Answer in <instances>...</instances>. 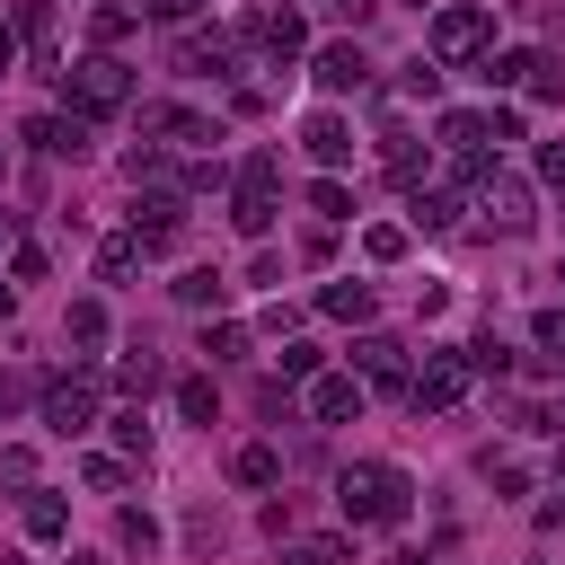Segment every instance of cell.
<instances>
[{
  "mask_svg": "<svg viewBox=\"0 0 565 565\" xmlns=\"http://www.w3.org/2000/svg\"><path fill=\"white\" fill-rule=\"evenodd\" d=\"M159 380H168V362H159V353H150V344H141V353H132V362H124V371H115V388H124V397H150V388H159Z\"/></svg>",
  "mask_w": 565,
  "mask_h": 565,
  "instance_id": "cell-24",
  "label": "cell"
},
{
  "mask_svg": "<svg viewBox=\"0 0 565 565\" xmlns=\"http://www.w3.org/2000/svg\"><path fill=\"white\" fill-rule=\"evenodd\" d=\"M362 256H371V265H397V256H406V230H397V221H371V230H362Z\"/></svg>",
  "mask_w": 565,
  "mask_h": 565,
  "instance_id": "cell-33",
  "label": "cell"
},
{
  "mask_svg": "<svg viewBox=\"0 0 565 565\" xmlns=\"http://www.w3.org/2000/svg\"><path fill=\"white\" fill-rule=\"evenodd\" d=\"M230 477H238V486H282V450H274V441H238V450H230Z\"/></svg>",
  "mask_w": 565,
  "mask_h": 565,
  "instance_id": "cell-19",
  "label": "cell"
},
{
  "mask_svg": "<svg viewBox=\"0 0 565 565\" xmlns=\"http://www.w3.org/2000/svg\"><path fill=\"white\" fill-rule=\"evenodd\" d=\"M530 335H539V353L565 371V309H539V327H530Z\"/></svg>",
  "mask_w": 565,
  "mask_h": 565,
  "instance_id": "cell-40",
  "label": "cell"
},
{
  "mask_svg": "<svg viewBox=\"0 0 565 565\" xmlns=\"http://www.w3.org/2000/svg\"><path fill=\"white\" fill-rule=\"evenodd\" d=\"M132 18H141V9H88V35H97V53H115V44L132 35Z\"/></svg>",
  "mask_w": 565,
  "mask_h": 565,
  "instance_id": "cell-32",
  "label": "cell"
},
{
  "mask_svg": "<svg viewBox=\"0 0 565 565\" xmlns=\"http://www.w3.org/2000/svg\"><path fill=\"white\" fill-rule=\"evenodd\" d=\"M450 221H459V194L450 185H424L415 194V230H450Z\"/></svg>",
  "mask_w": 565,
  "mask_h": 565,
  "instance_id": "cell-29",
  "label": "cell"
},
{
  "mask_svg": "<svg viewBox=\"0 0 565 565\" xmlns=\"http://www.w3.org/2000/svg\"><path fill=\"white\" fill-rule=\"evenodd\" d=\"M274 177H282V159H274V150H247L238 194H230V230H238V238H265V230H274Z\"/></svg>",
  "mask_w": 565,
  "mask_h": 565,
  "instance_id": "cell-5",
  "label": "cell"
},
{
  "mask_svg": "<svg viewBox=\"0 0 565 565\" xmlns=\"http://www.w3.org/2000/svg\"><path fill=\"white\" fill-rule=\"evenodd\" d=\"M71 565H97V556H71Z\"/></svg>",
  "mask_w": 565,
  "mask_h": 565,
  "instance_id": "cell-53",
  "label": "cell"
},
{
  "mask_svg": "<svg viewBox=\"0 0 565 565\" xmlns=\"http://www.w3.org/2000/svg\"><path fill=\"white\" fill-rule=\"evenodd\" d=\"M35 415H44V433H62V441H79V433L97 424V371L79 362V371H62V380H44V397H35Z\"/></svg>",
  "mask_w": 565,
  "mask_h": 565,
  "instance_id": "cell-4",
  "label": "cell"
},
{
  "mask_svg": "<svg viewBox=\"0 0 565 565\" xmlns=\"http://www.w3.org/2000/svg\"><path fill=\"white\" fill-rule=\"evenodd\" d=\"M62 97H71V115H124L132 106V62H115V53H88V62H71L62 71Z\"/></svg>",
  "mask_w": 565,
  "mask_h": 565,
  "instance_id": "cell-2",
  "label": "cell"
},
{
  "mask_svg": "<svg viewBox=\"0 0 565 565\" xmlns=\"http://www.w3.org/2000/svg\"><path fill=\"white\" fill-rule=\"evenodd\" d=\"M353 371H362V380H380V388H397V397H406V380H415L397 335H362V344H353Z\"/></svg>",
  "mask_w": 565,
  "mask_h": 565,
  "instance_id": "cell-13",
  "label": "cell"
},
{
  "mask_svg": "<svg viewBox=\"0 0 565 565\" xmlns=\"http://www.w3.org/2000/svg\"><path fill=\"white\" fill-rule=\"evenodd\" d=\"M468 380H477L468 353H424V371L406 380V406H415V415H450V406L468 397Z\"/></svg>",
  "mask_w": 565,
  "mask_h": 565,
  "instance_id": "cell-7",
  "label": "cell"
},
{
  "mask_svg": "<svg viewBox=\"0 0 565 565\" xmlns=\"http://www.w3.org/2000/svg\"><path fill=\"white\" fill-rule=\"evenodd\" d=\"M468 194H477V212H486V221H494L503 238H521V230L539 221V212H530V185H521L512 168H494V159H486V168L468 177Z\"/></svg>",
  "mask_w": 565,
  "mask_h": 565,
  "instance_id": "cell-6",
  "label": "cell"
},
{
  "mask_svg": "<svg viewBox=\"0 0 565 565\" xmlns=\"http://www.w3.org/2000/svg\"><path fill=\"white\" fill-rule=\"evenodd\" d=\"M344 556H353L344 539H291L282 547V565H344Z\"/></svg>",
  "mask_w": 565,
  "mask_h": 565,
  "instance_id": "cell-36",
  "label": "cell"
},
{
  "mask_svg": "<svg viewBox=\"0 0 565 565\" xmlns=\"http://www.w3.org/2000/svg\"><path fill=\"white\" fill-rule=\"evenodd\" d=\"M468 371H486V380H503V371H512V344H503V335L486 327V335L468 344Z\"/></svg>",
  "mask_w": 565,
  "mask_h": 565,
  "instance_id": "cell-35",
  "label": "cell"
},
{
  "mask_svg": "<svg viewBox=\"0 0 565 565\" xmlns=\"http://www.w3.org/2000/svg\"><path fill=\"white\" fill-rule=\"evenodd\" d=\"M300 141H309V159H318V168H344V159H353V124H344V115H309V132H300Z\"/></svg>",
  "mask_w": 565,
  "mask_h": 565,
  "instance_id": "cell-16",
  "label": "cell"
},
{
  "mask_svg": "<svg viewBox=\"0 0 565 565\" xmlns=\"http://www.w3.org/2000/svg\"><path fill=\"white\" fill-rule=\"evenodd\" d=\"M247 44H265L274 62H291V53H309V26H300V9H256L247 26H238Z\"/></svg>",
  "mask_w": 565,
  "mask_h": 565,
  "instance_id": "cell-10",
  "label": "cell"
},
{
  "mask_svg": "<svg viewBox=\"0 0 565 565\" xmlns=\"http://www.w3.org/2000/svg\"><path fill=\"white\" fill-rule=\"evenodd\" d=\"M318 371H327V353H318L309 335H291V344H282V380H318Z\"/></svg>",
  "mask_w": 565,
  "mask_h": 565,
  "instance_id": "cell-37",
  "label": "cell"
},
{
  "mask_svg": "<svg viewBox=\"0 0 565 565\" xmlns=\"http://www.w3.org/2000/svg\"><path fill=\"white\" fill-rule=\"evenodd\" d=\"M0 247H18V221H9V212H0Z\"/></svg>",
  "mask_w": 565,
  "mask_h": 565,
  "instance_id": "cell-48",
  "label": "cell"
},
{
  "mask_svg": "<svg viewBox=\"0 0 565 565\" xmlns=\"http://www.w3.org/2000/svg\"><path fill=\"white\" fill-rule=\"evenodd\" d=\"M539 177H547V194H565V141H547V150H539Z\"/></svg>",
  "mask_w": 565,
  "mask_h": 565,
  "instance_id": "cell-46",
  "label": "cell"
},
{
  "mask_svg": "<svg viewBox=\"0 0 565 565\" xmlns=\"http://www.w3.org/2000/svg\"><path fill=\"white\" fill-rule=\"evenodd\" d=\"M26 539H44V547L71 539V503H62L53 486H26Z\"/></svg>",
  "mask_w": 565,
  "mask_h": 565,
  "instance_id": "cell-17",
  "label": "cell"
},
{
  "mask_svg": "<svg viewBox=\"0 0 565 565\" xmlns=\"http://www.w3.org/2000/svg\"><path fill=\"white\" fill-rule=\"evenodd\" d=\"M0 477L9 486H35V450H0Z\"/></svg>",
  "mask_w": 565,
  "mask_h": 565,
  "instance_id": "cell-44",
  "label": "cell"
},
{
  "mask_svg": "<svg viewBox=\"0 0 565 565\" xmlns=\"http://www.w3.org/2000/svg\"><path fill=\"white\" fill-rule=\"evenodd\" d=\"M318 309H327V318H344V327H362L380 300H371V282H353V274H344V282H327V291H318Z\"/></svg>",
  "mask_w": 565,
  "mask_h": 565,
  "instance_id": "cell-20",
  "label": "cell"
},
{
  "mask_svg": "<svg viewBox=\"0 0 565 565\" xmlns=\"http://www.w3.org/2000/svg\"><path fill=\"white\" fill-rule=\"evenodd\" d=\"M309 415H318V424L362 415V380H353V371H318V380H309Z\"/></svg>",
  "mask_w": 565,
  "mask_h": 565,
  "instance_id": "cell-15",
  "label": "cell"
},
{
  "mask_svg": "<svg viewBox=\"0 0 565 565\" xmlns=\"http://www.w3.org/2000/svg\"><path fill=\"white\" fill-rule=\"evenodd\" d=\"M309 212H318L327 230H335V221H353V194H344V177H318V185H309Z\"/></svg>",
  "mask_w": 565,
  "mask_h": 565,
  "instance_id": "cell-28",
  "label": "cell"
},
{
  "mask_svg": "<svg viewBox=\"0 0 565 565\" xmlns=\"http://www.w3.org/2000/svg\"><path fill=\"white\" fill-rule=\"evenodd\" d=\"M547 53H486V88H530Z\"/></svg>",
  "mask_w": 565,
  "mask_h": 565,
  "instance_id": "cell-21",
  "label": "cell"
},
{
  "mask_svg": "<svg viewBox=\"0 0 565 565\" xmlns=\"http://www.w3.org/2000/svg\"><path fill=\"white\" fill-rule=\"evenodd\" d=\"M556 282H565V274H556Z\"/></svg>",
  "mask_w": 565,
  "mask_h": 565,
  "instance_id": "cell-54",
  "label": "cell"
},
{
  "mask_svg": "<svg viewBox=\"0 0 565 565\" xmlns=\"http://www.w3.org/2000/svg\"><path fill=\"white\" fill-rule=\"evenodd\" d=\"M132 265H141V238H106L97 247V282H132Z\"/></svg>",
  "mask_w": 565,
  "mask_h": 565,
  "instance_id": "cell-30",
  "label": "cell"
},
{
  "mask_svg": "<svg viewBox=\"0 0 565 565\" xmlns=\"http://www.w3.org/2000/svg\"><path fill=\"white\" fill-rule=\"evenodd\" d=\"M486 477H494V494H521L530 486V468L521 459H494V450H486Z\"/></svg>",
  "mask_w": 565,
  "mask_h": 565,
  "instance_id": "cell-41",
  "label": "cell"
},
{
  "mask_svg": "<svg viewBox=\"0 0 565 565\" xmlns=\"http://www.w3.org/2000/svg\"><path fill=\"white\" fill-rule=\"evenodd\" d=\"M556 486H565V450H556Z\"/></svg>",
  "mask_w": 565,
  "mask_h": 565,
  "instance_id": "cell-52",
  "label": "cell"
},
{
  "mask_svg": "<svg viewBox=\"0 0 565 565\" xmlns=\"http://www.w3.org/2000/svg\"><path fill=\"white\" fill-rule=\"evenodd\" d=\"M0 185H9V150H0Z\"/></svg>",
  "mask_w": 565,
  "mask_h": 565,
  "instance_id": "cell-50",
  "label": "cell"
},
{
  "mask_svg": "<svg viewBox=\"0 0 565 565\" xmlns=\"http://www.w3.org/2000/svg\"><path fill=\"white\" fill-rule=\"evenodd\" d=\"M177 71H194V79L238 71V35H177Z\"/></svg>",
  "mask_w": 565,
  "mask_h": 565,
  "instance_id": "cell-14",
  "label": "cell"
},
{
  "mask_svg": "<svg viewBox=\"0 0 565 565\" xmlns=\"http://www.w3.org/2000/svg\"><path fill=\"white\" fill-rule=\"evenodd\" d=\"M115 450H124V459H150V415H141V397L115 415Z\"/></svg>",
  "mask_w": 565,
  "mask_h": 565,
  "instance_id": "cell-31",
  "label": "cell"
},
{
  "mask_svg": "<svg viewBox=\"0 0 565 565\" xmlns=\"http://www.w3.org/2000/svg\"><path fill=\"white\" fill-rule=\"evenodd\" d=\"M141 132H159V150H212L221 132L203 124V115H185V106H141Z\"/></svg>",
  "mask_w": 565,
  "mask_h": 565,
  "instance_id": "cell-11",
  "label": "cell"
},
{
  "mask_svg": "<svg viewBox=\"0 0 565 565\" xmlns=\"http://www.w3.org/2000/svg\"><path fill=\"white\" fill-rule=\"evenodd\" d=\"M71 344H106V300H71Z\"/></svg>",
  "mask_w": 565,
  "mask_h": 565,
  "instance_id": "cell-34",
  "label": "cell"
},
{
  "mask_svg": "<svg viewBox=\"0 0 565 565\" xmlns=\"http://www.w3.org/2000/svg\"><path fill=\"white\" fill-rule=\"evenodd\" d=\"M26 141H35V150H53V159H88L97 124H88V115H26Z\"/></svg>",
  "mask_w": 565,
  "mask_h": 565,
  "instance_id": "cell-12",
  "label": "cell"
},
{
  "mask_svg": "<svg viewBox=\"0 0 565 565\" xmlns=\"http://www.w3.org/2000/svg\"><path fill=\"white\" fill-rule=\"evenodd\" d=\"M9 282H44V247H9Z\"/></svg>",
  "mask_w": 565,
  "mask_h": 565,
  "instance_id": "cell-43",
  "label": "cell"
},
{
  "mask_svg": "<svg viewBox=\"0 0 565 565\" xmlns=\"http://www.w3.org/2000/svg\"><path fill=\"white\" fill-rule=\"evenodd\" d=\"M9 309H18V291H9V282H0V318H9Z\"/></svg>",
  "mask_w": 565,
  "mask_h": 565,
  "instance_id": "cell-49",
  "label": "cell"
},
{
  "mask_svg": "<svg viewBox=\"0 0 565 565\" xmlns=\"http://www.w3.org/2000/svg\"><path fill=\"white\" fill-rule=\"evenodd\" d=\"M177 300H185V309H221V300H230V282H221L212 265H185V274H177Z\"/></svg>",
  "mask_w": 565,
  "mask_h": 565,
  "instance_id": "cell-22",
  "label": "cell"
},
{
  "mask_svg": "<svg viewBox=\"0 0 565 565\" xmlns=\"http://www.w3.org/2000/svg\"><path fill=\"white\" fill-rule=\"evenodd\" d=\"M132 238H141V256H168L185 238V185H150L132 203Z\"/></svg>",
  "mask_w": 565,
  "mask_h": 565,
  "instance_id": "cell-8",
  "label": "cell"
},
{
  "mask_svg": "<svg viewBox=\"0 0 565 565\" xmlns=\"http://www.w3.org/2000/svg\"><path fill=\"white\" fill-rule=\"evenodd\" d=\"M79 477H88L97 494H124V477H132V468H124V459H106V450H88V459H79Z\"/></svg>",
  "mask_w": 565,
  "mask_h": 565,
  "instance_id": "cell-38",
  "label": "cell"
},
{
  "mask_svg": "<svg viewBox=\"0 0 565 565\" xmlns=\"http://www.w3.org/2000/svg\"><path fill=\"white\" fill-rule=\"evenodd\" d=\"M344 9H353V18H362V9H371V0H344Z\"/></svg>",
  "mask_w": 565,
  "mask_h": 565,
  "instance_id": "cell-51",
  "label": "cell"
},
{
  "mask_svg": "<svg viewBox=\"0 0 565 565\" xmlns=\"http://www.w3.org/2000/svg\"><path fill=\"white\" fill-rule=\"evenodd\" d=\"M309 79H318L327 97H353V88H371V53H362L353 35H335V44L309 53Z\"/></svg>",
  "mask_w": 565,
  "mask_h": 565,
  "instance_id": "cell-9",
  "label": "cell"
},
{
  "mask_svg": "<svg viewBox=\"0 0 565 565\" xmlns=\"http://www.w3.org/2000/svg\"><path fill=\"white\" fill-rule=\"evenodd\" d=\"M203 353H212V362H238V353H247V327H230V318L203 327Z\"/></svg>",
  "mask_w": 565,
  "mask_h": 565,
  "instance_id": "cell-39",
  "label": "cell"
},
{
  "mask_svg": "<svg viewBox=\"0 0 565 565\" xmlns=\"http://www.w3.org/2000/svg\"><path fill=\"white\" fill-rule=\"evenodd\" d=\"M177 415H185V424H212V415H221V388H212L203 371H185V380H177Z\"/></svg>",
  "mask_w": 565,
  "mask_h": 565,
  "instance_id": "cell-23",
  "label": "cell"
},
{
  "mask_svg": "<svg viewBox=\"0 0 565 565\" xmlns=\"http://www.w3.org/2000/svg\"><path fill=\"white\" fill-rule=\"evenodd\" d=\"M406 503H415V486H406V468H388V459H353V468L335 477V512H344L353 530H397Z\"/></svg>",
  "mask_w": 565,
  "mask_h": 565,
  "instance_id": "cell-1",
  "label": "cell"
},
{
  "mask_svg": "<svg viewBox=\"0 0 565 565\" xmlns=\"http://www.w3.org/2000/svg\"><path fill=\"white\" fill-rule=\"evenodd\" d=\"M486 53H494V9L486 0L433 9V62H486Z\"/></svg>",
  "mask_w": 565,
  "mask_h": 565,
  "instance_id": "cell-3",
  "label": "cell"
},
{
  "mask_svg": "<svg viewBox=\"0 0 565 565\" xmlns=\"http://www.w3.org/2000/svg\"><path fill=\"white\" fill-rule=\"evenodd\" d=\"M115 547H124V556H150V547H159V521L124 503V512H115Z\"/></svg>",
  "mask_w": 565,
  "mask_h": 565,
  "instance_id": "cell-25",
  "label": "cell"
},
{
  "mask_svg": "<svg viewBox=\"0 0 565 565\" xmlns=\"http://www.w3.org/2000/svg\"><path fill=\"white\" fill-rule=\"evenodd\" d=\"M132 9H141V18H159V26H185L203 0H132Z\"/></svg>",
  "mask_w": 565,
  "mask_h": 565,
  "instance_id": "cell-42",
  "label": "cell"
},
{
  "mask_svg": "<svg viewBox=\"0 0 565 565\" xmlns=\"http://www.w3.org/2000/svg\"><path fill=\"white\" fill-rule=\"evenodd\" d=\"M18 53H26V35H18V18H0V71H18Z\"/></svg>",
  "mask_w": 565,
  "mask_h": 565,
  "instance_id": "cell-47",
  "label": "cell"
},
{
  "mask_svg": "<svg viewBox=\"0 0 565 565\" xmlns=\"http://www.w3.org/2000/svg\"><path fill=\"white\" fill-rule=\"evenodd\" d=\"M380 168H388L397 185H415V168H424V159H415V132H380Z\"/></svg>",
  "mask_w": 565,
  "mask_h": 565,
  "instance_id": "cell-27",
  "label": "cell"
},
{
  "mask_svg": "<svg viewBox=\"0 0 565 565\" xmlns=\"http://www.w3.org/2000/svg\"><path fill=\"white\" fill-rule=\"evenodd\" d=\"M185 539L194 547H221V512H185Z\"/></svg>",
  "mask_w": 565,
  "mask_h": 565,
  "instance_id": "cell-45",
  "label": "cell"
},
{
  "mask_svg": "<svg viewBox=\"0 0 565 565\" xmlns=\"http://www.w3.org/2000/svg\"><path fill=\"white\" fill-rule=\"evenodd\" d=\"M486 141H494V132H486L477 106H450V115H441V150H450V159H477Z\"/></svg>",
  "mask_w": 565,
  "mask_h": 565,
  "instance_id": "cell-18",
  "label": "cell"
},
{
  "mask_svg": "<svg viewBox=\"0 0 565 565\" xmlns=\"http://www.w3.org/2000/svg\"><path fill=\"white\" fill-rule=\"evenodd\" d=\"M18 35H26V44H35V62L53 71V9H44V0H26V9H18Z\"/></svg>",
  "mask_w": 565,
  "mask_h": 565,
  "instance_id": "cell-26",
  "label": "cell"
}]
</instances>
